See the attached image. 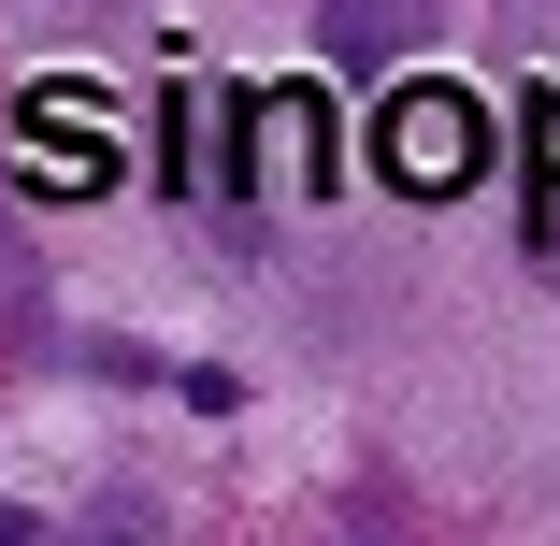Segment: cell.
I'll list each match as a JSON object with an SVG mask.
<instances>
[{
	"label": "cell",
	"instance_id": "277c9868",
	"mask_svg": "<svg viewBox=\"0 0 560 546\" xmlns=\"http://www.w3.org/2000/svg\"><path fill=\"white\" fill-rule=\"evenodd\" d=\"M173 187L231 201V86H173Z\"/></svg>",
	"mask_w": 560,
	"mask_h": 546
},
{
	"label": "cell",
	"instance_id": "52a82bcc",
	"mask_svg": "<svg viewBox=\"0 0 560 546\" xmlns=\"http://www.w3.org/2000/svg\"><path fill=\"white\" fill-rule=\"evenodd\" d=\"M532 159H546V201H560V86L532 101Z\"/></svg>",
	"mask_w": 560,
	"mask_h": 546
},
{
	"label": "cell",
	"instance_id": "3957f363",
	"mask_svg": "<svg viewBox=\"0 0 560 546\" xmlns=\"http://www.w3.org/2000/svg\"><path fill=\"white\" fill-rule=\"evenodd\" d=\"M445 30V0H316V44H330V72H388L402 44H431Z\"/></svg>",
	"mask_w": 560,
	"mask_h": 546
},
{
	"label": "cell",
	"instance_id": "7a4b0ae2",
	"mask_svg": "<svg viewBox=\"0 0 560 546\" xmlns=\"http://www.w3.org/2000/svg\"><path fill=\"white\" fill-rule=\"evenodd\" d=\"M231 201H330V116H316V86H245L231 101Z\"/></svg>",
	"mask_w": 560,
	"mask_h": 546
},
{
	"label": "cell",
	"instance_id": "6da1fadb",
	"mask_svg": "<svg viewBox=\"0 0 560 546\" xmlns=\"http://www.w3.org/2000/svg\"><path fill=\"white\" fill-rule=\"evenodd\" d=\"M374 173H388L402 201H460V187L489 173V101H475V86H388Z\"/></svg>",
	"mask_w": 560,
	"mask_h": 546
},
{
	"label": "cell",
	"instance_id": "5b68a950",
	"mask_svg": "<svg viewBox=\"0 0 560 546\" xmlns=\"http://www.w3.org/2000/svg\"><path fill=\"white\" fill-rule=\"evenodd\" d=\"M30 144H86V159H116V101H101L86 72H44V86H30Z\"/></svg>",
	"mask_w": 560,
	"mask_h": 546
},
{
	"label": "cell",
	"instance_id": "8992f818",
	"mask_svg": "<svg viewBox=\"0 0 560 546\" xmlns=\"http://www.w3.org/2000/svg\"><path fill=\"white\" fill-rule=\"evenodd\" d=\"M72 546H159V518H144V503H101V518H86Z\"/></svg>",
	"mask_w": 560,
	"mask_h": 546
},
{
	"label": "cell",
	"instance_id": "ba28073f",
	"mask_svg": "<svg viewBox=\"0 0 560 546\" xmlns=\"http://www.w3.org/2000/svg\"><path fill=\"white\" fill-rule=\"evenodd\" d=\"M0 546H44V518H30V503H0Z\"/></svg>",
	"mask_w": 560,
	"mask_h": 546
},
{
	"label": "cell",
	"instance_id": "9c48e42d",
	"mask_svg": "<svg viewBox=\"0 0 560 546\" xmlns=\"http://www.w3.org/2000/svg\"><path fill=\"white\" fill-rule=\"evenodd\" d=\"M532 245H546V259H560V216H546V231H532Z\"/></svg>",
	"mask_w": 560,
	"mask_h": 546
}]
</instances>
